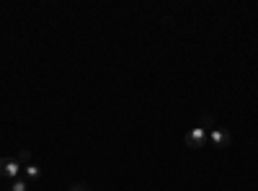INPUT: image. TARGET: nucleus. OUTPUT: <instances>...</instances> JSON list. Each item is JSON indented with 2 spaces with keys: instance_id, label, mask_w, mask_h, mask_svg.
<instances>
[{
  "instance_id": "1",
  "label": "nucleus",
  "mask_w": 258,
  "mask_h": 191,
  "mask_svg": "<svg viewBox=\"0 0 258 191\" xmlns=\"http://www.w3.org/2000/svg\"><path fill=\"white\" fill-rule=\"evenodd\" d=\"M209 142V132H204L202 126H194V130L186 132V145L191 147V150H199V147H204Z\"/></svg>"
},
{
  "instance_id": "8",
  "label": "nucleus",
  "mask_w": 258,
  "mask_h": 191,
  "mask_svg": "<svg viewBox=\"0 0 258 191\" xmlns=\"http://www.w3.org/2000/svg\"><path fill=\"white\" fill-rule=\"evenodd\" d=\"M68 191H88V186H85L83 181H78V183H73V186H70Z\"/></svg>"
},
{
  "instance_id": "5",
  "label": "nucleus",
  "mask_w": 258,
  "mask_h": 191,
  "mask_svg": "<svg viewBox=\"0 0 258 191\" xmlns=\"http://www.w3.org/2000/svg\"><path fill=\"white\" fill-rule=\"evenodd\" d=\"M199 126L204 132H212L214 130V116H209V114H202V119H199Z\"/></svg>"
},
{
  "instance_id": "6",
  "label": "nucleus",
  "mask_w": 258,
  "mask_h": 191,
  "mask_svg": "<svg viewBox=\"0 0 258 191\" xmlns=\"http://www.w3.org/2000/svg\"><path fill=\"white\" fill-rule=\"evenodd\" d=\"M24 171H26V178H29L31 183L41 178V171H39V168H36V165H26V168H24Z\"/></svg>"
},
{
  "instance_id": "7",
  "label": "nucleus",
  "mask_w": 258,
  "mask_h": 191,
  "mask_svg": "<svg viewBox=\"0 0 258 191\" xmlns=\"http://www.w3.org/2000/svg\"><path fill=\"white\" fill-rule=\"evenodd\" d=\"M11 191H29V183H26V181H13Z\"/></svg>"
},
{
  "instance_id": "3",
  "label": "nucleus",
  "mask_w": 258,
  "mask_h": 191,
  "mask_svg": "<svg viewBox=\"0 0 258 191\" xmlns=\"http://www.w3.org/2000/svg\"><path fill=\"white\" fill-rule=\"evenodd\" d=\"M209 140H212V145H217V147H227L232 135L227 130H222V126H214V130L209 132Z\"/></svg>"
},
{
  "instance_id": "2",
  "label": "nucleus",
  "mask_w": 258,
  "mask_h": 191,
  "mask_svg": "<svg viewBox=\"0 0 258 191\" xmlns=\"http://www.w3.org/2000/svg\"><path fill=\"white\" fill-rule=\"evenodd\" d=\"M24 168L16 158H0V178H16Z\"/></svg>"
},
{
  "instance_id": "4",
  "label": "nucleus",
  "mask_w": 258,
  "mask_h": 191,
  "mask_svg": "<svg viewBox=\"0 0 258 191\" xmlns=\"http://www.w3.org/2000/svg\"><path fill=\"white\" fill-rule=\"evenodd\" d=\"M16 160L21 163V168H26V165H31V150H18V155H16Z\"/></svg>"
}]
</instances>
